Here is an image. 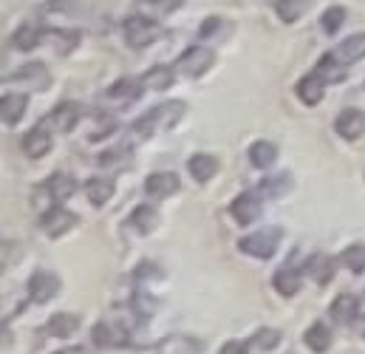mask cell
I'll use <instances>...</instances> for the list:
<instances>
[{
	"label": "cell",
	"instance_id": "obj_1",
	"mask_svg": "<svg viewBox=\"0 0 365 354\" xmlns=\"http://www.w3.org/2000/svg\"><path fill=\"white\" fill-rule=\"evenodd\" d=\"M184 111H187V105L179 102V99H170V102H165V105H156V108H150L142 119H136L133 122V133L139 136V139H150L156 131H170L179 119L184 116Z\"/></svg>",
	"mask_w": 365,
	"mask_h": 354
},
{
	"label": "cell",
	"instance_id": "obj_2",
	"mask_svg": "<svg viewBox=\"0 0 365 354\" xmlns=\"http://www.w3.org/2000/svg\"><path fill=\"white\" fill-rule=\"evenodd\" d=\"M122 29H125V40H128L133 49H145V46H150L153 40L162 37V26H159L156 20H150V17H139V14L128 17Z\"/></svg>",
	"mask_w": 365,
	"mask_h": 354
},
{
	"label": "cell",
	"instance_id": "obj_3",
	"mask_svg": "<svg viewBox=\"0 0 365 354\" xmlns=\"http://www.w3.org/2000/svg\"><path fill=\"white\" fill-rule=\"evenodd\" d=\"M277 244H280V230L277 227L258 230V233H252V236H247V238L238 241L241 253L244 256H252V258H272Z\"/></svg>",
	"mask_w": 365,
	"mask_h": 354
},
{
	"label": "cell",
	"instance_id": "obj_4",
	"mask_svg": "<svg viewBox=\"0 0 365 354\" xmlns=\"http://www.w3.org/2000/svg\"><path fill=\"white\" fill-rule=\"evenodd\" d=\"M212 63H215L212 49H207V46H190L182 57H179L176 66H179V71H182L184 77H201V74H207L212 69Z\"/></svg>",
	"mask_w": 365,
	"mask_h": 354
},
{
	"label": "cell",
	"instance_id": "obj_5",
	"mask_svg": "<svg viewBox=\"0 0 365 354\" xmlns=\"http://www.w3.org/2000/svg\"><path fill=\"white\" fill-rule=\"evenodd\" d=\"M57 292H60V278H57L54 272L37 269V272L29 278V298H31L34 303H46V300H51Z\"/></svg>",
	"mask_w": 365,
	"mask_h": 354
},
{
	"label": "cell",
	"instance_id": "obj_6",
	"mask_svg": "<svg viewBox=\"0 0 365 354\" xmlns=\"http://www.w3.org/2000/svg\"><path fill=\"white\" fill-rule=\"evenodd\" d=\"M230 213H232V218H235L241 227L255 224L258 216H261V196H258V193H241L238 198H232Z\"/></svg>",
	"mask_w": 365,
	"mask_h": 354
},
{
	"label": "cell",
	"instance_id": "obj_7",
	"mask_svg": "<svg viewBox=\"0 0 365 354\" xmlns=\"http://www.w3.org/2000/svg\"><path fill=\"white\" fill-rule=\"evenodd\" d=\"M77 224V216L74 213H68L66 207H51L43 218H40V227H43V233L46 236H51V238H57V236H63V233H68L71 227Z\"/></svg>",
	"mask_w": 365,
	"mask_h": 354
},
{
	"label": "cell",
	"instance_id": "obj_8",
	"mask_svg": "<svg viewBox=\"0 0 365 354\" xmlns=\"http://www.w3.org/2000/svg\"><path fill=\"white\" fill-rule=\"evenodd\" d=\"M334 131H337L343 139H349V142L360 139L365 133V111H360V108H346V111L337 116Z\"/></svg>",
	"mask_w": 365,
	"mask_h": 354
},
{
	"label": "cell",
	"instance_id": "obj_9",
	"mask_svg": "<svg viewBox=\"0 0 365 354\" xmlns=\"http://www.w3.org/2000/svg\"><path fill=\"white\" fill-rule=\"evenodd\" d=\"M80 116H83V108L77 105V102H63V105H57L54 111H51V116L46 119L54 131H60V133H68L77 122H80Z\"/></svg>",
	"mask_w": 365,
	"mask_h": 354
},
{
	"label": "cell",
	"instance_id": "obj_10",
	"mask_svg": "<svg viewBox=\"0 0 365 354\" xmlns=\"http://www.w3.org/2000/svg\"><path fill=\"white\" fill-rule=\"evenodd\" d=\"M23 151H26L31 159H40V156H46V153L51 151V131L46 128V119H43L37 128H31V131L26 133Z\"/></svg>",
	"mask_w": 365,
	"mask_h": 354
},
{
	"label": "cell",
	"instance_id": "obj_11",
	"mask_svg": "<svg viewBox=\"0 0 365 354\" xmlns=\"http://www.w3.org/2000/svg\"><path fill=\"white\" fill-rule=\"evenodd\" d=\"M179 190V176L176 173H150L145 178V193L150 198H168Z\"/></svg>",
	"mask_w": 365,
	"mask_h": 354
},
{
	"label": "cell",
	"instance_id": "obj_12",
	"mask_svg": "<svg viewBox=\"0 0 365 354\" xmlns=\"http://www.w3.org/2000/svg\"><path fill=\"white\" fill-rule=\"evenodd\" d=\"M329 315H331V320H334V323L349 326V323H354V320H357V315H360V303H357V298H354V295H340V298L331 303Z\"/></svg>",
	"mask_w": 365,
	"mask_h": 354
},
{
	"label": "cell",
	"instance_id": "obj_13",
	"mask_svg": "<svg viewBox=\"0 0 365 354\" xmlns=\"http://www.w3.org/2000/svg\"><path fill=\"white\" fill-rule=\"evenodd\" d=\"M187 171H190V176L195 178L198 184H204V181H210L218 173V159L210 156V153H195V156H190Z\"/></svg>",
	"mask_w": 365,
	"mask_h": 354
},
{
	"label": "cell",
	"instance_id": "obj_14",
	"mask_svg": "<svg viewBox=\"0 0 365 354\" xmlns=\"http://www.w3.org/2000/svg\"><path fill=\"white\" fill-rule=\"evenodd\" d=\"M306 275L314 280V283H329L331 278H334V258L331 256H323V253H317V256H312L309 261H306Z\"/></svg>",
	"mask_w": 365,
	"mask_h": 354
},
{
	"label": "cell",
	"instance_id": "obj_15",
	"mask_svg": "<svg viewBox=\"0 0 365 354\" xmlns=\"http://www.w3.org/2000/svg\"><path fill=\"white\" fill-rule=\"evenodd\" d=\"M314 74H317L323 83H343V80H346V63H343L337 54H323Z\"/></svg>",
	"mask_w": 365,
	"mask_h": 354
},
{
	"label": "cell",
	"instance_id": "obj_16",
	"mask_svg": "<svg viewBox=\"0 0 365 354\" xmlns=\"http://www.w3.org/2000/svg\"><path fill=\"white\" fill-rule=\"evenodd\" d=\"M26 108H29V96L26 93H6L0 99V116H3L6 125L20 122V116L26 113Z\"/></svg>",
	"mask_w": 365,
	"mask_h": 354
},
{
	"label": "cell",
	"instance_id": "obj_17",
	"mask_svg": "<svg viewBox=\"0 0 365 354\" xmlns=\"http://www.w3.org/2000/svg\"><path fill=\"white\" fill-rule=\"evenodd\" d=\"M113 190H116V184H113V178H108V176H93V178H88V184H86V196H88V201L96 204V207H102L105 201H110Z\"/></svg>",
	"mask_w": 365,
	"mask_h": 354
},
{
	"label": "cell",
	"instance_id": "obj_18",
	"mask_svg": "<svg viewBox=\"0 0 365 354\" xmlns=\"http://www.w3.org/2000/svg\"><path fill=\"white\" fill-rule=\"evenodd\" d=\"M46 190H48V196L54 201H66V198H71L77 193V181H74V176H68V173H54V176L46 181Z\"/></svg>",
	"mask_w": 365,
	"mask_h": 354
},
{
	"label": "cell",
	"instance_id": "obj_19",
	"mask_svg": "<svg viewBox=\"0 0 365 354\" xmlns=\"http://www.w3.org/2000/svg\"><path fill=\"white\" fill-rule=\"evenodd\" d=\"M323 93H326V83H323L317 74H309V77H303V80L297 83V96H300V102H306V105H317V102L323 99Z\"/></svg>",
	"mask_w": 365,
	"mask_h": 354
},
{
	"label": "cell",
	"instance_id": "obj_20",
	"mask_svg": "<svg viewBox=\"0 0 365 354\" xmlns=\"http://www.w3.org/2000/svg\"><path fill=\"white\" fill-rule=\"evenodd\" d=\"M77 329H80V318H77V315H68V312L54 315V318L48 320V326H46V332H48L51 338H71Z\"/></svg>",
	"mask_w": 365,
	"mask_h": 354
},
{
	"label": "cell",
	"instance_id": "obj_21",
	"mask_svg": "<svg viewBox=\"0 0 365 354\" xmlns=\"http://www.w3.org/2000/svg\"><path fill=\"white\" fill-rule=\"evenodd\" d=\"M303 340H306V346H309L312 352L323 354L329 346H331V329H329L326 323H312V326L306 329Z\"/></svg>",
	"mask_w": 365,
	"mask_h": 354
},
{
	"label": "cell",
	"instance_id": "obj_22",
	"mask_svg": "<svg viewBox=\"0 0 365 354\" xmlns=\"http://www.w3.org/2000/svg\"><path fill=\"white\" fill-rule=\"evenodd\" d=\"M130 224H133L139 233H150V230H156V224H159V210H156L153 204H139V207L130 213Z\"/></svg>",
	"mask_w": 365,
	"mask_h": 354
},
{
	"label": "cell",
	"instance_id": "obj_23",
	"mask_svg": "<svg viewBox=\"0 0 365 354\" xmlns=\"http://www.w3.org/2000/svg\"><path fill=\"white\" fill-rule=\"evenodd\" d=\"M337 57H340L346 66L363 60L365 57V34H351L349 40H343L340 49H337Z\"/></svg>",
	"mask_w": 365,
	"mask_h": 354
},
{
	"label": "cell",
	"instance_id": "obj_24",
	"mask_svg": "<svg viewBox=\"0 0 365 354\" xmlns=\"http://www.w3.org/2000/svg\"><path fill=\"white\" fill-rule=\"evenodd\" d=\"M272 283L283 298H292V295L300 289V272H294L292 266H283V269H277V272H274Z\"/></svg>",
	"mask_w": 365,
	"mask_h": 354
},
{
	"label": "cell",
	"instance_id": "obj_25",
	"mask_svg": "<svg viewBox=\"0 0 365 354\" xmlns=\"http://www.w3.org/2000/svg\"><path fill=\"white\" fill-rule=\"evenodd\" d=\"M40 37H43V29H40L37 23H23V26L14 31L11 43H14V49L29 51V49H34V46L40 43Z\"/></svg>",
	"mask_w": 365,
	"mask_h": 354
},
{
	"label": "cell",
	"instance_id": "obj_26",
	"mask_svg": "<svg viewBox=\"0 0 365 354\" xmlns=\"http://www.w3.org/2000/svg\"><path fill=\"white\" fill-rule=\"evenodd\" d=\"M142 80H133V77H125V80H119V83H113L110 88H108V96L110 99H119V102H130V99H136L139 93H142Z\"/></svg>",
	"mask_w": 365,
	"mask_h": 354
},
{
	"label": "cell",
	"instance_id": "obj_27",
	"mask_svg": "<svg viewBox=\"0 0 365 354\" xmlns=\"http://www.w3.org/2000/svg\"><path fill=\"white\" fill-rule=\"evenodd\" d=\"M20 80H26V83L34 86V88H46V83H48V71H46L43 63H31V66L20 69V71L11 77V83H20Z\"/></svg>",
	"mask_w": 365,
	"mask_h": 354
},
{
	"label": "cell",
	"instance_id": "obj_28",
	"mask_svg": "<svg viewBox=\"0 0 365 354\" xmlns=\"http://www.w3.org/2000/svg\"><path fill=\"white\" fill-rule=\"evenodd\" d=\"M145 88L150 91H162V88H170L173 86V69L170 66H153L145 77H142Z\"/></svg>",
	"mask_w": 365,
	"mask_h": 354
},
{
	"label": "cell",
	"instance_id": "obj_29",
	"mask_svg": "<svg viewBox=\"0 0 365 354\" xmlns=\"http://www.w3.org/2000/svg\"><path fill=\"white\" fill-rule=\"evenodd\" d=\"M274 159H277V148L272 142H255L250 148V162L255 168H269V165H274Z\"/></svg>",
	"mask_w": 365,
	"mask_h": 354
},
{
	"label": "cell",
	"instance_id": "obj_30",
	"mask_svg": "<svg viewBox=\"0 0 365 354\" xmlns=\"http://www.w3.org/2000/svg\"><path fill=\"white\" fill-rule=\"evenodd\" d=\"M306 0H277L274 3V11H277V17L283 20V23H294V20H300V14L306 11Z\"/></svg>",
	"mask_w": 365,
	"mask_h": 354
},
{
	"label": "cell",
	"instance_id": "obj_31",
	"mask_svg": "<svg viewBox=\"0 0 365 354\" xmlns=\"http://www.w3.org/2000/svg\"><path fill=\"white\" fill-rule=\"evenodd\" d=\"M292 187V176L289 173H280V176H267L264 184H261V193L269 196V198H277V196H286Z\"/></svg>",
	"mask_w": 365,
	"mask_h": 354
},
{
	"label": "cell",
	"instance_id": "obj_32",
	"mask_svg": "<svg viewBox=\"0 0 365 354\" xmlns=\"http://www.w3.org/2000/svg\"><path fill=\"white\" fill-rule=\"evenodd\" d=\"M343 23H346V9H343V6H331V9H326L323 17H320V26H323L326 34H334Z\"/></svg>",
	"mask_w": 365,
	"mask_h": 354
},
{
	"label": "cell",
	"instance_id": "obj_33",
	"mask_svg": "<svg viewBox=\"0 0 365 354\" xmlns=\"http://www.w3.org/2000/svg\"><path fill=\"white\" fill-rule=\"evenodd\" d=\"M343 264L351 272H365V244H351L343 253Z\"/></svg>",
	"mask_w": 365,
	"mask_h": 354
},
{
	"label": "cell",
	"instance_id": "obj_34",
	"mask_svg": "<svg viewBox=\"0 0 365 354\" xmlns=\"http://www.w3.org/2000/svg\"><path fill=\"white\" fill-rule=\"evenodd\" d=\"M277 343H280V332H274V329H261L252 338V346H258V349H274Z\"/></svg>",
	"mask_w": 365,
	"mask_h": 354
},
{
	"label": "cell",
	"instance_id": "obj_35",
	"mask_svg": "<svg viewBox=\"0 0 365 354\" xmlns=\"http://www.w3.org/2000/svg\"><path fill=\"white\" fill-rule=\"evenodd\" d=\"M93 343H96V346H116L119 340H116V335L110 332L108 323H96V326H93Z\"/></svg>",
	"mask_w": 365,
	"mask_h": 354
},
{
	"label": "cell",
	"instance_id": "obj_36",
	"mask_svg": "<svg viewBox=\"0 0 365 354\" xmlns=\"http://www.w3.org/2000/svg\"><path fill=\"white\" fill-rule=\"evenodd\" d=\"M145 3H148L150 9H156L159 14H170L173 9H179V6H182L184 0H145Z\"/></svg>",
	"mask_w": 365,
	"mask_h": 354
},
{
	"label": "cell",
	"instance_id": "obj_37",
	"mask_svg": "<svg viewBox=\"0 0 365 354\" xmlns=\"http://www.w3.org/2000/svg\"><path fill=\"white\" fill-rule=\"evenodd\" d=\"M122 156H128V151H122V148H113V151H105V153L99 156V162H102V165H119V162H125Z\"/></svg>",
	"mask_w": 365,
	"mask_h": 354
},
{
	"label": "cell",
	"instance_id": "obj_38",
	"mask_svg": "<svg viewBox=\"0 0 365 354\" xmlns=\"http://www.w3.org/2000/svg\"><path fill=\"white\" fill-rule=\"evenodd\" d=\"M221 354H247V346L238 343V340H230V343L221 346Z\"/></svg>",
	"mask_w": 365,
	"mask_h": 354
},
{
	"label": "cell",
	"instance_id": "obj_39",
	"mask_svg": "<svg viewBox=\"0 0 365 354\" xmlns=\"http://www.w3.org/2000/svg\"><path fill=\"white\" fill-rule=\"evenodd\" d=\"M218 26H221V17H207V23L201 26V37H210V34H212Z\"/></svg>",
	"mask_w": 365,
	"mask_h": 354
},
{
	"label": "cell",
	"instance_id": "obj_40",
	"mask_svg": "<svg viewBox=\"0 0 365 354\" xmlns=\"http://www.w3.org/2000/svg\"><path fill=\"white\" fill-rule=\"evenodd\" d=\"M57 354H86L83 349H63V352H57Z\"/></svg>",
	"mask_w": 365,
	"mask_h": 354
},
{
	"label": "cell",
	"instance_id": "obj_41",
	"mask_svg": "<svg viewBox=\"0 0 365 354\" xmlns=\"http://www.w3.org/2000/svg\"><path fill=\"white\" fill-rule=\"evenodd\" d=\"M363 335H365V329H363Z\"/></svg>",
	"mask_w": 365,
	"mask_h": 354
}]
</instances>
